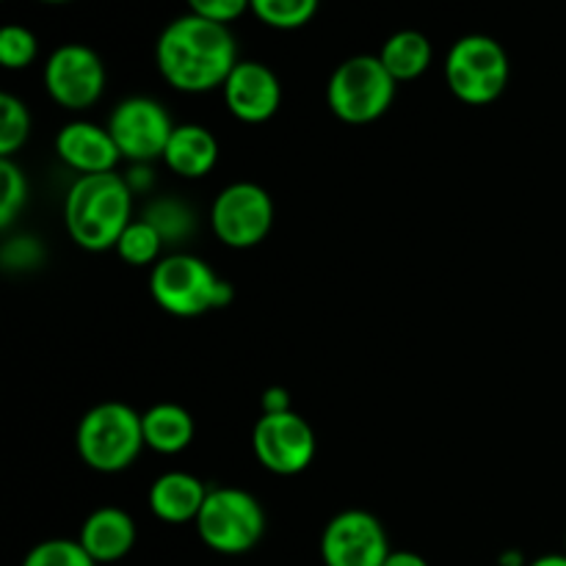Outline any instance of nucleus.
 Segmentation results:
<instances>
[{
	"instance_id": "f257e3e1",
	"label": "nucleus",
	"mask_w": 566,
	"mask_h": 566,
	"mask_svg": "<svg viewBox=\"0 0 566 566\" xmlns=\"http://www.w3.org/2000/svg\"><path fill=\"white\" fill-rule=\"evenodd\" d=\"M155 61L171 88L202 94L224 86L238 64V44L230 28L221 22L186 14L160 31Z\"/></svg>"
},
{
	"instance_id": "f03ea898",
	"label": "nucleus",
	"mask_w": 566,
	"mask_h": 566,
	"mask_svg": "<svg viewBox=\"0 0 566 566\" xmlns=\"http://www.w3.org/2000/svg\"><path fill=\"white\" fill-rule=\"evenodd\" d=\"M133 188L125 177L81 175L72 182L64 202V224L72 241L86 252L116 249L122 232L130 224Z\"/></svg>"
},
{
	"instance_id": "7ed1b4c3",
	"label": "nucleus",
	"mask_w": 566,
	"mask_h": 566,
	"mask_svg": "<svg viewBox=\"0 0 566 566\" xmlns=\"http://www.w3.org/2000/svg\"><path fill=\"white\" fill-rule=\"evenodd\" d=\"M75 446L86 468L97 473H122L147 446L142 415L119 401L97 403L77 423Z\"/></svg>"
},
{
	"instance_id": "20e7f679",
	"label": "nucleus",
	"mask_w": 566,
	"mask_h": 566,
	"mask_svg": "<svg viewBox=\"0 0 566 566\" xmlns=\"http://www.w3.org/2000/svg\"><path fill=\"white\" fill-rule=\"evenodd\" d=\"M149 293L160 310L177 318H197L232 302L230 282L193 254H169L158 260L149 274Z\"/></svg>"
},
{
	"instance_id": "39448f33",
	"label": "nucleus",
	"mask_w": 566,
	"mask_h": 566,
	"mask_svg": "<svg viewBox=\"0 0 566 566\" xmlns=\"http://www.w3.org/2000/svg\"><path fill=\"white\" fill-rule=\"evenodd\" d=\"M396 86V77L385 70L379 55H352L332 72L326 103L340 122L368 125L390 111Z\"/></svg>"
},
{
	"instance_id": "423d86ee",
	"label": "nucleus",
	"mask_w": 566,
	"mask_h": 566,
	"mask_svg": "<svg viewBox=\"0 0 566 566\" xmlns=\"http://www.w3.org/2000/svg\"><path fill=\"white\" fill-rule=\"evenodd\" d=\"M193 525L205 547L213 553L243 556L254 551L265 536V512L252 492L219 486L208 492V501Z\"/></svg>"
},
{
	"instance_id": "0eeeda50",
	"label": "nucleus",
	"mask_w": 566,
	"mask_h": 566,
	"mask_svg": "<svg viewBox=\"0 0 566 566\" xmlns=\"http://www.w3.org/2000/svg\"><path fill=\"white\" fill-rule=\"evenodd\" d=\"M512 64L497 39L470 33L453 42L446 59V81L451 92L468 105H490L506 92Z\"/></svg>"
},
{
	"instance_id": "6e6552de",
	"label": "nucleus",
	"mask_w": 566,
	"mask_h": 566,
	"mask_svg": "<svg viewBox=\"0 0 566 566\" xmlns=\"http://www.w3.org/2000/svg\"><path fill=\"white\" fill-rule=\"evenodd\" d=\"M210 227L224 247L252 249L274 227V202L258 182H232L213 199Z\"/></svg>"
},
{
	"instance_id": "1a4fd4ad",
	"label": "nucleus",
	"mask_w": 566,
	"mask_h": 566,
	"mask_svg": "<svg viewBox=\"0 0 566 566\" xmlns=\"http://www.w3.org/2000/svg\"><path fill=\"white\" fill-rule=\"evenodd\" d=\"M108 133L122 158L149 164L164 158L175 125L164 105L153 97H127L111 111Z\"/></svg>"
},
{
	"instance_id": "9d476101",
	"label": "nucleus",
	"mask_w": 566,
	"mask_h": 566,
	"mask_svg": "<svg viewBox=\"0 0 566 566\" xmlns=\"http://www.w3.org/2000/svg\"><path fill=\"white\" fill-rule=\"evenodd\" d=\"M252 451L265 470L296 475L315 459V431L298 412L260 415L252 431Z\"/></svg>"
},
{
	"instance_id": "9b49d317",
	"label": "nucleus",
	"mask_w": 566,
	"mask_h": 566,
	"mask_svg": "<svg viewBox=\"0 0 566 566\" xmlns=\"http://www.w3.org/2000/svg\"><path fill=\"white\" fill-rule=\"evenodd\" d=\"M390 553L379 517L365 509H346L335 514L321 534L324 566H381Z\"/></svg>"
},
{
	"instance_id": "f8f14e48",
	"label": "nucleus",
	"mask_w": 566,
	"mask_h": 566,
	"mask_svg": "<svg viewBox=\"0 0 566 566\" xmlns=\"http://www.w3.org/2000/svg\"><path fill=\"white\" fill-rule=\"evenodd\" d=\"M44 88L61 108L83 111L103 97L105 66L86 44H61L44 64Z\"/></svg>"
},
{
	"instance_id": "ddd939ff",
	"label": "nucleus",
	"mask_w": 566,
	"mask_h": 566,
	"mask_svg": "<svg viewBox=\"0 0 566 566\" xmlns=\"http://www.w3.org/2000/svg\"><path fill=\"white\" fill-rule=\"evenodd\" d=\"M221 88L230 114L247 125H260L280 111V77L260 61H238Z\"/></svg>"
},
{
	"instance_id": "4468645a",
	"label": "nucleus",
	"mask_w": 566,
	"mask_h": 566,
	"mask_svg": "<svg viewBox=\"0 0 566 566\" xmlns=\"http://www.w3.org/2000/svg\"><path fill=\"white\" fill-rule=\"evenodd\" d=\"M55 155L81 175L114 171L116 160L122 158L108 127H99L94 122H70L61 127L55 136Z\"/></svg>"
},
{
	"instance_id": "2eb2a0df",
	"label": "nucleus",
	"mask_w": 566,
	"mask_h": 566,
	"mask_svg": "<svg viewBox=\"0 0 566 566\" xmlns=\"http://www.w3.org/2000/svg\"><path fill=\"white\" fill-rule=\"evenodd\" d=\"M77 542L97 564L122 562L136 545V520L125 509L103 506L83 520Z\"/></svg>"
},
{
	"instance_id": "dca6fc26",
	"label": "nucleus",
	"mask_w": 566,
	"mask_h": 566,
	"mask_svg": "<svg viewBox=\"0 0 566 566\" xmlns=\"http://www.w3.org/2000/svg\"><path fill=\"white\" fill-rule=\"evenodd\" d=\"M208 492L210 490L197 475L171 470V473L155 479V484L149 486V512L169 525L197 523L199 512H202L205 501H208Z\"/></svg>"
},
{
	"instance_id": "f3484780",
	"label": "nucleus",
	"mask_w": 566,
	"mask_h": 566,
	"mask_svg": "<svg viewBox=\"0 0 566 566\" xmlns=\"http://www.w3.org/2000/svg\"><path fill=\"white\" fill-rule=\"evenodd\" d=\"M166 166L186 180L210 175L219 164V142L202 125H177L164 153Z\"/></svg>"
},
{
	"instance_id": "a211bd4d",
	"label": "nucleus",
	"mask_w": 566,
	"mask_h": 566,
	"mask_svg": "<svg viewBox=\"0 0 566 566\" xmlns=\"http://www.w3.org/2000/svg\"><path fill=\"white\" fill-rule=\"evenodd\" d=\"M142 426L147 448L166 453V457L186 451L197 434L191 412L182 409L180 403H155L153 409L142 415Z\"/></svg>"
},
{
	"instance_id": "6ab92c4d",
	"label": "nucleus",
	"mask_w": 566,
	"mask_h": 566,
	"mask_svg": "<svg viewBox=\"0 0 566 566\" xmlns=\"http://www.w3.org/2000/svg\"><path fill=\"white\" fill-rule=\"evenodd\" d=\"M379 59L385 70L396 77V83H407L429 70L434 50L420 31H396L381 44Z\"/></svg>"
},
{
	"instance_id": "aec40b11",
	"label": "nucleus",
	"mask_w": 566,
	"mask_h": 566,
	"mask_svg": "<svg viewBox=\"0 0 566 566\" xmlns=\"http://www.w3.org/2000/svg\"><path fill=\"white\" fill-rule=\"evenodd\" d=\"M144 221H149L160 232L164 243L186 241V238H191L193 227H197L191 208L186 202H180V199L171 197L153 199L147 205V210H144Z\"/></svg>"
},
{
	"instance_id": "412c9836",
	"label": "nucleus",
	"mask_w": 566,
	"mask_h": 566,
	"mask_svg": "<svg viewBox=\"0 0 566 566\" xmlns=\"http://www.w3.org/2000/svg\"><path fill=\"white\" fill-rule=\"evenodd\" d=\"M318 3L321 0H249V11L265 25L293 31L313 20Z\"/></svg>"
},
{
	"instance_id": "4be33fe9",
	"label": "nucleus",
	"mask_w": 566,
	"mask_h": 566,
	"mask_svg": "<svg viewBox=\"0 0 566 566\" xmlns=\"http://www.w3.org/2000/svg\"><path fill=\"white\" fill-rule=\"evenodd\" d=\"M160 249H164V238H160V232L144 219L130 221L127 230L122 232L119 243H116V254H119L127 265L158 263Z\"/></svg>"
},
{
	"instance_id": "5701e85b",
	"label": "nucleus",
	"mask_w": 566,
	"mask_h": 566,
	"mask_svg": "<svg viewBox=\"0 0 566 566\" xmlns=\"http://www.w3.org/2000/svg\"><path fill=\"white\" fill-rule=\"evenodd\" d=\"M31 133V114L14 94H0V158H11Z\"/></svg>"
},
{
	"instance_id": "b1692460",
	"label": "nucleus",
	"mask_w": 566,
	"mask_h": 566,
	"mask_svg": "<svg viewBox=\"0 0 566 566\" xmlns=\"http://www.w3.org/2000/svg\"><path fill=\"white\" fill-rule=\"evenodd\" d=\"M22 566H97V562L77 539H48L28 551Z\"/></svg>"
},
{
	"instance_id": "393cba45",
	"label": "nucleus",
	"mask_w": 566,
	"mask_h": 566,
	"mask_svg": "<svg viewBox=\"0 0 566 566\" xmlns=\"http://www.w3.org/2000/svg\"><path fill=\"white\" fill-rule=\"evenodd\" d=\"M0 180H3V197H0V227L9 230V227L14 224L17 216H20V210L25 208L28 182L20 166H17L11 158L0 160Z\"/></svg>"
},
{
	"instance_id": "a878e982",
	"label": "nucleus",
	"mask_w": 566,
	"mask_h": 566,
	"mask_svg": "<svg viewBox=\"0 0 566 566\" xmlns=\"http://www.w3.org/2000/svg\"><path fill=\"white\" fill-rule=\"evenodd\" d=\"M39 53L36 36L25 25H6L0 31V64L6 70H25Z\"/></svg>"
},
{
	"instance_id": "bb28decb",
	"label": "nucleus",
	"mask_w": 566,
	"mask_h": 566,
	"mask_svg": "<svg viewBox=\"0 0 566 566\" xmlns=\"http://www.w3.org/2000/svg\"><path fill=\"white\" fill-rule=\"evenodd\" d=\"M186 3L191 14L210 22H221V25H230L243 11H249V0H186Z\"/></svg>"
},
{
	"instance_id": "cd10ccee",
	"label": "nucleus",
	"mask_w": 566,
	"mask_h": 566,
	"mask_svg": "<svg viewBox=\"0 0 566 566\" xmlns=\"http://www.w3.org/2000/svg\"><path fill=\"white\" fill-rule=\"evenodd\" d=\"M260 407H263V415L287 412L291 409V396H287L285 387H269L263 398H260Z\"/></svg>"
},
{
	"instance_id": "c85d7f7f",
	"label": "nucleus",
	"mask_w": 566,
	"mask_h": 566,
	"mask_svg": "<svg viewBox=\"0 0 566 566\" xmlns=\"http://www.w3.org/2000/svg\"><path fill=\"white\" fill-rule=\"evenodd\" d=\"M381 566H429L420 553H412V551H392L390 556H387V562Z\"/></svg>"
},
{
	"instance_id": "c756f323",
	"label": "nucleus",
	"mask_w": 566,
	"mask_h": 566,
	"mask_svg": "<svg viewBox=\"0 0 566 566\" xmlns=\"http://www.w3.org/2000/svg\"><path fill=\"white\" fill-rule=\"evenodd\" d=\"M528 566H566V553H551V556L534 558Z\"/></svg>"
},
{
	"instance_id": "7c9ffc66",
	"label": "nucleus",
	"mask_w": 566,
	"mask_h": 566,
	"mask_svg": "<svg viewBox=\"0 0 566 566\" xmlns=\"http://www.w3.org/2000/svg\"><path fill=\"white\" fill-rule=\"evenodd\" d=\"M501 566H528V562H525L520 551H509L501 556Z\"/></svg>"
},
{
	"instance_id": "2f4dec72",
	"label": "nucleus",
	"mask_w": 566,
	"mask_h": 566,
	"mask_svg": "<svg viewBox=\"0 0 566 566\" xmlns=\"http://www.w3.org/2000/svg\"><path fill=\"white\" fill-rule=\"evenodd\" d=\"M42 3H66V0H42Z\"/></svg>"
},
{
	"instance_id": "473e14b6",
	"label": "nucleus",
	"mask_w": 566,
	"mask_h": 566,
	"mask_svg": "<svg viewBox=\"0 0 566 566\" xmlns=\"http://www.w3.org/2000/svg\"><path fill=\"white\" fill-rule=\"evenodd\" d=\"M564 553H566V536H564Z\"/></svg>"
}]
</instances>
